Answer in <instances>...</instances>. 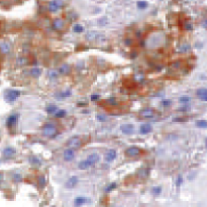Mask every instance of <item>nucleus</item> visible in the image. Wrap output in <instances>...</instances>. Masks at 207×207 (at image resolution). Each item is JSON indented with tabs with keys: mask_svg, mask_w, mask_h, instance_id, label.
I'll return each mask as SVG.
<instances>
[{
	"mask_svg": "<svg viewBox=\"0 0 207 207\" xmlns=\"http://www.w3.org/2000/svg\"><path fill=\"white\" fill-rule=\"evenodd\" d=\"M58 133V128L52 122H47L43 126V135L46 138H55Z\"/></svg>",
	"mask_w": 207,
	"mask_h": 207,
	"instance_id": "obj_1",
	"label": "nucleus"
},
{
	"mask_svg": "<svg viewBox=\"0 0 207 207\" xmlns=\"http://www.w3.org/2000/svg\"><path fill=\"white\" fill-rule=\"evenodd\" d=\"M20 94L21 93H20L19 90H16V89H9V90H7L5 92L4 98H5V100L7 101V102L12 103L20 97Z\"/></svg>",
	"mask_w": 207,
	"mask_h": 207,
	"instance_id": "obj_2",
	"label": "nucleus"
},
{
	"mask_svg": "<svg viewBox=\"0 0 207 207\" xmlns=\"http://www.w3.org/2000/svg\"><path fill=\"white\" fill-rule=\"evenodd\" d=\"M86 39H87V41H89V42H103V41H105L106 37H105V36L103 34L91 30V32H87Z\"/></svg>",
	"mask_w": 207,
	"mask_h": 207,
	"instance_id": "obj_3",
	"label": "nucleus"
},
{
	"mask_svg": "<svg viewBox=\"0 0 207 207\" xmlns=\"http://www.w3.org/2000/svg\"><path fill=\"white\" fill-rule=\"evenodd\" d=\"M91 203H92L91 198L86 196H77L76 198L73 200V205H74V207H83L84 205Z\"/></svg>",
	"mask_w": 207,
	"mask_h": 207,
	"instance_id": "obj_4",
	"label": "nucleus"
},
{
	"mask_svg": "<svg viewBox=\"0 0 207 207\" xmlns=\"http://www.w3.org/2000/svg\"><path fill=\"white\" fill-rule=\"evenodd\" d=\"M67 145L69 149H72V150H76V149H79L80 147L82 145V142H81V138L79 136H72L68 140L67 142Z\"/></svg>",
	"mask_w": 207,
	"mask_h": 207,
	"instance_id": "obj_5",
	"label": "nucleus"
},
{
	"mask_svg": "<svg viewBox=\"0 0 207 207\" xmlns=\"http://www.w3.org/2000/svg\"><path fill=\"white\" fill-rule=\"evenodd\" d=\"M142 150L138 147H135V145H133V147H129L125 150V156L128 158H135L142 155Z\"/></svg>",
	"mask_w": 207,
	"mask_h": 207,
	"instance_id": "obj_6",
	"label": "nucleus"
},
{
	"mask_svg": "<svg viewBox=\"0 0 207 207\" xmlns=\"http://www.w3.org/2000/svg\"><path fill=\"white\" fill-rule=\"evenodd\" d=\"M18 117H19V114L18 113H12L9 115L7 118H6V126H7L9 129L14 127L16 124H17Z\"/></svg>",
	"mask_w": 207,
	"mask_h": 207,
	"instance_id": "obj_7",
	"label": "nucleus"
},
{
	"mask_svg": "<svg viewBox=\"0 0 207 207\" xmlns=\"http://www.w3.org/2000/svg\"><path fill=\"white\" fill-rule=\"evenodd\" d=\"M155 115H156V111H155L153 108H150V107H145L140 111V116L143 117V118L150 119V118H154Z\"/></svg>",
	"mask_w": 207,
	"mask_h": 207,
	"instance_id": "obj_8",
	"label": "nucleus"
},
{
	"mask_svg": "<svg viewBox=\"0 0 207 207\" xmlns=\"http://www.w3.org/2000/svg\"><path fill=\"white\" fill-rule=\"evenodd\" d=\"M119 129H120V131L123 133V135H133V131H135V126L130 123H123L120 125Z\"/></svg>",
	"mask_w": 207,
	"mask_h": 207,
	"instance_id": "obj_9",
	"label": "nucleus"
},
{
	"mask_svg": "<svg viewBox=\"0 0 207 207\" xmlns=\"http://www.w3.org/2000/svg\"><path fill=\"white\" fill-rule=\"evenodd\" d=\"M79 183V177L78 176H71L65 183V187L67 189H73L75 188Z\"/></svg>",
	"mask_w": 207,
	"mask_h": 207,
	"instance_id": "obj_10",
	"label": "nucleus"
},
{
	"mask_svg": "<svg viewBox=\"0 0 207 207\" xmlns=\"http://www.w3.org/2000/svg\"><path fill=\"white\" fill-rule=\"evenodd\" d=\"M62 7V4H61L60 1H58V0H52V1L49 2V5H48V9L50 12H57L59 9H61Z\"/></svg>",
	"mask_w": 207,
	"mask_h": 207,
	"instance_id": "obj_11",
	"label": "nucleus"
},
{
	"mask_svg": "<svg viewBox=\"0 0 207 207\" xmlns=\"http://www.w3.org/2000/svg\"><path fill=\"white\" fill-rule=\"evenodd\" d=\"M63 159H64L65 162H71L75 159V152L74 150L72 149H66L64 152H63Z\"/></svg>",
	"mask_w": 207,
	"mask_h": 207,
	"instance_id": "obj_12",
	"label": "nucleus"
},
{
	"mask_svg": "<svg viewBox=\"0 0 207 207\" xmlns=\"http://www.w3.org/2000/svg\"><path fill=\"white\" fill-rule=\"evenodd\" d=\"M117 157V152L116 150L114 149H110L108 150L106 152V154H105V161L108 162V163H110V162H113L115 159H116Z\"/></svg>",
	"mask_w": 207,
	"mask_h": 207,
	"instance_id": "obj_13",
	"label": "nucleus"
},
{
	"mask_svg": "<svg viewBox=\"0 0 207 207\" xmlns=\"http://www.w3.org/2000/svg\"><path fill=\"white\" fill-rule=\"evenodd\" d=\"M59 75H63V76H68L71 74V66L69 64H63L59 68L58 70Z\"/></svg>",
	"mask_w": 207,
	"mask_h": 207,
	"instance_id": "obj_14",
	"label": "nucleus"
},
{
	"mask_svg": "<svg viewBox=\"0 0 207 207\" xmlns=\"http://www.w3.org/2000/svg\"><path fill=\"white\" fill-rule=\"evenodd\" d=\"M3 157L6 158V159H11L16 155V150L12 147H7L3 150Z\"/></svg>",
	"mask_w": 207,
	"mask_h": 207,
	"instance_id": "obj_15",
	"label": "nucleus"
},
{
	"mask_svg": "<svg viewBox=\"0 0 207 207\" xmlns=\"http://www.w3.org/2000/svg\"><path fill=\"white\" fill-rule=\"evenodd\" d=\"M64 25H65V21L62 18H56L52 22V27L55 30H61L64 27Z\"/></svg>",
	"mask_w": 207,
	"mask_h": 207,
	"instance_id": "obj_16",
	"label": "nucleus"
},
{
	"mask_svg": "<svg viewBox=\"0 0 207 207\" xmlns=\"http://www.w3.org/2000/svg\"><path fill=\"white\" fill-rule=\"evenodd\" d=\"M196 95L201 101L207 102V88H199L196 91Z\"/></svg>",
	"mask_w": 207,
	"mask_h": 207,
	"instance_id": "obj_17",
	"label": "nucleus"
},
{
	"mask_svg": "<svg viewBox=\"0 0 207 207\" xmlns=\"http://www.w3.org/2000/svg\"><path fill=\"white\" fill-rule=\"evenodd\" d=\"M152 130H153V126L150 123H143L140 126V133L142 135H148V133H152Z\"/></svg>",
	"mask_w": 207,
	"mask_h": 207,
	"instance_id": "obj_18",
	"label": "nucleus"
},
{
	"mask_svg": "<svg viewBox=\"0 0 207 207\" xmlns=\"http://www.w3.org/2000/svg\"><path fill=\"white\" fill-rule=\"evenodd\" d=\"M91 167H92V164H91L87 159L86 160H82V161H80L78 163V168L82 171L88 170V169L91 168Z\"/></svg>",
	"mask_w": 207,
	"mask_h": 207,
	"instance_id": "obj_19",
	"label": "nucleus"
},
{
	"mask_svg": "<svg viewBox=\"0 0 207 207\" xmlns=\"http://www.w3.org/2000/svg\"><path fill=\"white\" fill-rule=\"evenodd\" d=\"M71 95H72V91L70 90V89H67V90L61 91V92L57 93L56 97H57L59 100H62V99H65V98H69Z\"/></svg>",
	"mask_w": 207,
	"mask_h": 207,
	"instance_id": "obj_20",
	"label": "nucleus"
},
{
	"mask_svg": "<svg viewBox=\"0 0 207 207\" xmlns=\"http://www.w3.org/2000/svg\"><path fill=\"white\" fill-rule=\"evenodd\" d=\"M87 160H88V161L92 164V166H94L95 164L99 163L100 156H99V154H97V153H93V154H91L90 156L87 158Z\"/></svg>",
	"mask_w": 207,
	"mask_h": 207,
	"instance_id": "obj_21",
	"label": "nucleus"
},
{
	"mask_svg": "<svg viewBox=\"0 0 207 207\" xmlns=\"http://www.w3.org/2000/svg\"><path fill=\"white\" fill-rule=\"evenodd\" d=\"M42 69L41 68H39V67H34V68H32L30 69V71H29V75L32 77V78H39V76L42 75Z\"/></svg>",
	"mask_w": 207,
	"mask_h": 207,
	"instance_id": "obj_22",
	"label": "nucleus"
},
{
	"mask_svg": "<svg viewBox=\"0 0 207 207\" xmlns=\"http://www.w3.org/2000/svg\"><path fill=\"white\" fill-rule=\"evenodd\" d=\"M37 185H39V189H44V187L47 186V179L44 175L37 176Z\"/></svg>",
	"mask_w": 207,
	"mask_h": 207,
	"instance_id": "obj_23",
	"label": "nucleus"
},
{
	"mask_svg": "<svg viewBox=\"0 0 207 207\" xmlns=\"http://www.w3.org/2000/svg\"><path fill=\"white\" fill-rule=\"evenodd\" d=\"M58 110V107L57 105L53 104V103H50L46 106V112L48 114H55Z\"/></svg>",
	"mask_w": 207,
	"mask_h": 207,
	"instance_id": "obj_24",
	"label": "nucleus"
},
{
	"mask_svg": "<svg viewBox=\"0 0 207 207\" xmlns=\"http://www.w3.org/2000/svg\"><path fill=\"white\" fill-rule=\"evenodd\" d=\"M162 192H163L162 186H154V187L152 188V190H150V193L156 197L160 196V195L162 194Z\"/></svg>",
	"mask_w": 207,
	"mask_h": 207,
	"instance_id": "obj_25",
	"label": "nucleus"
},
{
	"mask_svg": "<svg viewBox=\"0 0 207 207\" xmlns=\"http://www.w3.org/2000/svg\"><path fill=\"white\" fill-rule=\"evenodd\" d=\"M29 163H30V165H32V166H34V167H39L42 165V161L39 158H37L36 156H32L29 158Z\"/></svg>",
	"mask_w": 207,
	"mask_h": 207,
	"instance_id": "obj_26",
	"label": "nucleus"
},
{
	"mask_svg": "<svg viewBox=\"0 0 207 207\" xmlns=\"http://www.w3.org/2000/svg\"><path fill=\"white\" fill-rule=\"evenodd\" d=\"M0 50L2 51V53L4 54H8L10 52V44L8 43H3L0 44Z\"/></svg>",
	"mask_w": 207,
	"mask_h": 207,
	"instance_id": "obj_27",
	"label": "nucleus"
},
{
	"mask_svg": "<svg viewBox=\"0 0 207 207\" xmlns=\"http://www.w3.org/2000/svg\"><path fill=\"white\" fill-rule=\"evenodd\" d=\"M54 115H55L56 118H64L66 115H67V111L65 109H58L57 112Z\"/></svg>",
	"mask_w": 207,
	"mask_h": 207,
	"instance_id": "obj_28",
	"label": "nucleus"
},
{
	"mask_svg": "<svg viewBox=\"0 0 207 207\" xmlns=\"http://www.w3.org/2000/svg\"><path fill=\"white\" fill-rule=\"evenodd\" d=\"M116 187H117V184L115 182H112V183H109L106 187H105V192L106 193H109V192H111V191H113L114 189H116Z\"/></svg>",
	"mask_w": 207,
	"mask_h": 207,
	"instance_id": "obj_29",
	"label": "nucleus"
},
{
	"mask_svg": "<svg viewBox=\"0 0 207 207\" xmlns=\"http://www.w3.org/2000/svg\"><path fill=\"white\" fill-rule=\"evenodd\" d=\"M48 77L51 80H55L59 77V73L58 71H56V70H50V71L48 72Z\"/></svg>",
	"mask_w": 207,
	"mask_h": 207,
	"instance_id": "obj_30",
	"label": "nucleus"
},
{
	"mask_svg": "<svg viewBox=\"0 0 207 207\" xmlns=\"http://www.w3.org/2000/svg\"><path fill=\"white\" fill-rule=\"evenodd\" d=\"M191 101V98L189 97V96H187V95H185V96H181L180 98H179V102L181 103V104H183V105H186V104H188V103Z\"/></svg>",
	"mask_w": 207,
	"mask_h": 207,
	"instance_id": "obj_31",
	"label": "nucleus"
},
{
	"mask_svg": "<svg viewBox=\"0 0 207 207\" xmlns=\"http://www.w3.org/2000/svg\"><path fill=\"white\" fill-rule=\"evenodd\" d=\"M106 103L108 105H110V106H117L118 105V103H117V100L115 97H109L108 99H106Z\"/></svg>",
	"mask_w": 207,
	"mask_h": 207,
	"instance_id": "obj_32",
	"label": "nucleus"
},
{
	"mask_svg": "<svg viewBox=\"0 0 207 207\" xmlns=\"http://www.w3.org/2000/svg\"><path fill=\"white\" fill-rule=\"evenodd\" d=\"M73 32H76V34H80V32H84V27L81 24H79V23H77V24H75L74 27H73Z\"/></svg>",
	"mask_w": 207,
	"mask_h": 207,
	"instance_id": "obj_33",
	"label": "nucleus"
},
{
	"mask_svg": "<svg viewBox=\"0 0 207 207\" xmlns=\"http://www.w3.org/2000/svg\"><path fill=\"white\" fill-rule=\"evenodd\" d=\"M196 126L199 128H207V120L204 119H200V120L196 121Z\"/></svg>",
	"mask_w": 207,
	"mask_h": 207,
	"instance_id": "obj_34",
	"label": "nucleus"
},
{
	"mask_svg": "<svg viewBox=\"0 0 207 207\" xmlns=\"http://www.w3.org/2000/svg\"><path fill=\"white\" fill-rule=\"evenodd\" d=\"M136 7H138V9H140V10L145 9L148 7V2L147 1H138V3H136Z\"/></svg>",
	"mask_w": 207,
	"mask_h": 207,
	"instance_id": "obj_35",
	"label": "nucleus"
},
{
	"mask_svg": "<svg viewBox=\"0 0 207 207\" xmlns=\"http://www.w3.org/2000/svg\"><path fill=\"white\" fill-rule=\"evenodd\" d=\"M12 180L14 181V182H16V183H19V182H21V181L23 180V178H22V175H21V174H18V173H16V174H14V175L12 176Z\"/></svg>",
	"mask_w": 207,
	"mask_h": 207,
	"instance_id": "obj_36",
	"label": "nucleus"
},
{
	"mask_svg": "<svg viewBox=\"0 0 207 207\" xmlns=\"http://www.w3.org/2000/svg\"><path fill=\"white\" fill-rule=\"evenodd\" d=\"M97 120L99 122H106L108 120L107 116L103 113H98L97 114Z\"/></svg>",
	"mask_w": 207,
	"mask_h": 207,
	"instance_id": "obj_37",
	"label": "nucleus"
},
{
	"mask_svg": "<svg viewBox=\"0 0 207 207\" xmlns=\"http://www.w3.org/2000/svg\"><path fill=\"white\" fill-rule=\"evenodd\" d=\"M27 58H24V57H20V58H18V60H17V64L19 65V66H23V65H27Z\"/></svg>",
	"mask_w": 207,
	"mask_h": 207,
	"instance_id": "obj_38",
	"label": "nucleus"
},
{
	"mask_svg": "<svg viewBox=\"0 0 207 207\" xmlns=\"http://www.w3.org/2000/svg\"><path fill=\"white\" fill-rule=\"evenodd\" d=\"M184 29H185V30H188V32H191V30L193 29L192 23L189 22V21H186V22L184 23Z\"/></svg>",
	"mask_w": 207,
	"mask_h": 207,
	"instance_id": "obj_39",
	"label": "nucleus"
},
{
	"mask_svg": "<svg viewBox=\"0 0 207 207\" xmlns=\"http://www.w3.org/2000/svg\"><path fill=\"white\" fill-rule=\"evenodd\" d=\"M183 182H184V179H183L182 176L181 175L178 176L177 179H176V186H177V187H180V186L183 184Z\"/></svg>",
	"mask_w": 207,
	"mask_h": 207,
	"instance_id": "obj_40",
	"label": "nucleus"
},
{
	"mask_svg": "<svg viewBox=\"0 0 207 207\" xmlns=\"http://www.w3.org/2000/svg\"><path fill=\"white\" fill-rule=\"evenodd\" d=\"M162 105H163L164 107H169L172 105V101L170 99H164V100H162Z\"/></svg>",
	"mask_w": 207,
	"mask_h": 207,
	"instance_id": "obj_41",
	"label": "nucleus"
},
{
	"mask_svg": "<svg viewBox=\"0 0 207 207\" xmlns=\"http://www.w3.org/2000/svg\"><path fill=\"white\" fill-rule=\"evenodd\" d=\"M190 50V46L189 44H184V46H182L180 48V52L181 53H186V52H188Z\"/></svg>",
	"mask_w": 207,
	"mask_h": 207,
	"instance_id": "obj_42",
	"label": "nucleus"
},
{
	"mask_svg": "<svg viewBox=\"0 0 207 207\" xmlns=\"http://www.w3.org/2000/svg\"><path fill=\"white\" fill-rule=\"evenodd\" d=\"M133 39H130V37H126L125 39H124V44H125L126 47H131L133 46Z\"/></svg>",
	"mask_w": 207,
	"mask_h": 207,
	"instance_id": "obj_43",
	"label": "nucleus"
},
{
	"mask_svg": "<svg viewBox=\"0 0 207 207\" xmlns=\"http://www.w3.org/2000/svg\"><path fill=\"white\" fill-rule=\"evenodd\" d=\"M90 99H91V101H93V102H96V101H98L100 99V95L99 94H92Z\"/></svg>",
	"mask_w": 207,
	"mask_h": 207,
	"instance_id": "obj_44",
	"label": "nucleus"
},
{
	"mask_svg": "<svg viewBox=\"0 0 207 207\" xmlns=\"http://www.w3.org/2000/svg\"><path fill=\"white\" fill-rule=\"evenodd\" d=\"M77 106L78 107H85V106H87V102H85V101H79V102L77 103Z\"/></svg>",
	"mask_w": 207,
	"mask_h": 207,
	"instance_id": "obj_45",
	"label": "nucleus"
},
{
	"mask_svg": "<svg viewBox=\"0 0 207 207\" xmlns=\"http://www.w3.org/2000/svg\"><path fill=\"white\" fill-rule=\"evenodd\" d=\"M173 121H175V122H183V121H185V120L183 118H174Z\"/></svg>",
	"mask_w": 207,
	"mask_h": 207,
	"instance_id": "obj_46",
	"label": "nucleus"
},
{
	"mask_svg": "<svg viewBox=\"0 0 207 207\" xmlns=\"http://www.w3.org/2000/svg\"><path fill=\"white\" fill-rule=\"evenodd\" d=\"M203 27H206V29H207V19H205V20L203 21Z\"/></svg>",
	"mask_w": 207,
	"mask_h": 207,
	"instance_id": "obj_47",
	"label": "nucleus"
},
{
	"mask_svg": "<svg viewBox=\"0 0 207 207\" xmlns=\"http://www.w3.org/2000/svg\"><path fill=\"white\" fill-rule=\"evenodd\" d=\"M82 112H83V113H89V110H83Z\"/></svg>",
	"mask_w": 207,
	"mask_h": 207,
	"instance_id": "obj_48",
	"label": "nucleus"
},
{
	"mask_svg": "<svg viewBox=\"0 0 207 207\" xmlns=\"http://www.w3.org/2000/svg\"><path fill=\"white\" fill-rule=\"evenodd\" d=\"M205 147H206V149H207V138H205Z\"/></svg>",
	"mask_w": 207,
	"mask_h": 207,
	"instance_id": "obj_49",
	"label": "nucleus"
}]
</instances>
